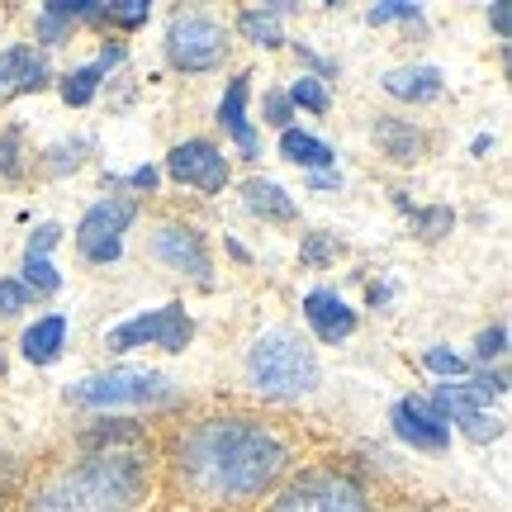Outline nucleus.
Here are the masks:
<instances>
[{
	"instance_id": "2",
	"label": "nucleus",
	"mask_w": 512,
	"mask_h": 512,
	"mask_svg": "<svg viewBox=\"0 0 512 512\" xmlns=\"http://www.w3.org/2000/svg\"><path fill=\"white\" fill-rule=\"evenodd\" d=\"M157 437L133 418H100L38 456L10 512H152Z\"/></svg>"
},
{
	"instance_id": "12",
	"label": "nucleus",
	"mask_w": 512,
	"mask_h": 512,
	"mask_svg": "<svg viewBox=\"0 0 512 512\" xmlns=\"http://www.w3.org/2000/svg\"><path fill=\"white\" fill-rule=\"evenodd\" d=\"M299 309H304V323L313 328V337H318L323 347H342L351 332H356V309H351L337 290H328V285H318V290L304 294Z\"/></svg>"
},
{
	"instance_id": "13",
	"label": "nucleus",
	"mask_w": 512,
	"mask_h": 512,
	"mask_svg": "<svg viewBox=\"0 0 512 512\" xmlns=\"http://www.w3.org/2000/svg\"><path fill=\"white\" fill-rule=\"evenodd\" d=\"M370 138H375L384 162H394V166H418L422 157H427V147H432L427 128L413 124V119H403V114H375Z\"/></svg>"
},
{
	"instance_id": "26",
	"label": "nucleus",
	"mask_w": 512,
	"mask_h": 512,
	"mask_svg": "<svg viewBox=\"0 0 512 512\" xmlns=\"http://www.w3.org/2000/svg\"><path fill=\"white\" fill-rule=\"evenodd\" d=\"M29 294H57L62 290V271H57L48 256H24V280H19Z\"/></svg>"
},
{
	"instance_id": "14",
	"label": "nucleus",
	"mask_w": 512,
	"mask_h": 512,
	"mask_svg": "<svg viewBox=\"0 0 512 512\" xmlns=\"http://www.w3.org/2000/svg\"><path fill=\"white\" fill-rule=\"evenodd\" d=\"M247 100H252V76L238 72L233 81H228L223 100H219V124H223V133L238 143L242 157L256 162V157H261V133H256L252 119H247Z\"/></svg>"
},
{
	"instance_id": "41",
	"label": "nucleus",
	"mask_w": 512,
	"mask_h": 512,
	"mask_svg": "<svg viewBox=\"0 0 512 512\" xmlns=\"http://www.w3.org/2000/svg\"><path fill=\"white\" fill-rule=\"evenodd\" d=\"M162 512H176V508H162Z\"/></svg>"
},
{
	"instance_id": "4",
	"label": "nucleus",
	"mask_w": 512,
	"mask_h": 512,
	"mask_svg": "<svg viewBox=\"0 0 512 512\" xmlns=\"http://www.w3.org/2000/svg\"><path fill=\"white\" fill-rule=\"evenodd\" d=\"M247 384H252L261 399H304L323 384V366H318V351L290 328H266L247 347Z\"/></svg>"
},
{
	"instance_id": "1",
	"label": "nucleus",
	"mask_w": 512,
	"mask_h": 512,
	"mask_svg": "<svg viewBox=\"0 0 512 512\" xmlns=\"http://www.w3.org/2000/svg\"><path fill=\"white\" fill-rule=\"evenodd\" d=\"M299 456V422L247 403H204L157 437V498L176 512H256L304 465Z\"/></svg>"
},
{
	"instance_id": "5",
	"label": "nucleus",
	"mask_w": 512,
	"mask_h": 512,
	"mask_svg": "<svg viewBox=\"0 0 512 512\" xmlns=\"http://www.w3.org/2000/svg\"><path fill=\"white\" fill-rule=\"evenodd\" d=\"M162 53L185 76L219 72L223 62L233 57V34H228V24H219L214 15H204V10H176L171 24H166Z\"/></svg>"
},
{
	"instance_id": "22",
	"label": "nucleus",
	"mask_w": 512,
	"mask_h": 512,
	"mask_svg": "<svg viewBox=\"0 0 512 512\" xmlns=\"http://www.w3.org/2000/svg\"><path fill=\"white\" fill-rule=\"evenodd\" d=\"M100 81H105V67H100V62H86V67H76V72L62 76V100H67L72 110H81V105L95 100Z\"/></svg>"
},
{
	"instance_id": "24",
	"label": "nucleus",
	"mask_w": 512,
	"mask_h": 512,
	"mask_svg": "<svg viewBox=\"0 0 512 512\" xmlns=\"http://www.w3.org/2000/svg\"><path fill=\"white\" fill-rule=\"evenodd\" d=\"M451 422H456L470 441H479V446H489V441H498L503 432H508V427H503V418H498V413H489V408H465V413H456Z\"/></svg>"
},
{
	"instance_id": "29",
	"label": "nucleus",
	"mask_w": 512,
	"mask_h": 512,
	"mask_svg": "<svg viewBox=\"0 0 512 512\" xmlns=\"http://www.w3.org/2000/svg\"><path fill=\"white\" fill-rule=\"evenodd\" d=\"M24 470H29V465L0 446V512L15 508V494H19V484H24Z\"/></svg>"
},
{
	"instance_id": "18",
	"label": "nucleus",
	"mask_w": 512,
	"mask_h": 512,
	"mask_svg": "<svg viewBox=\"0 0 512 512\" xmlns=\"http://www.w3.org/2000/svg\"><path fill=\"white\" fill-rule=\"evenodd\" d=\"M242 204H247V214L266 223H294L299 219V204L285 185L266 181V176H252V181H242Z\"/></svg>"
},
{
	"instance_id": "35",
	"label": "nucleus",
	"mask_w": 512,
	"mask_h": 512,
	"mask_svg": "<svg viewBox=\"0 0 512 512\" xmlns=\"http://www.w3.org/2000/svg\"><path fill=\"white\" fill-rule=\"evenodd\" d=\"M57 238H62V228H57V223H38V228H34V238H29V252H24V256H43Z\"/></svg>"
},
{
	"instance_id": "30",
	"label": "nucleus",
	"mask_w": 512,
	"mask_h": 512,
	"mask_svg": "<svg viewBox=\"0 0 512 512\" xmlns=\"http://www.w3.org/2000/svg\"><path fill=\"white\" fill-rule=\"evenodd\" d=\"M261 114H266V124H275L280 133H285V128H294V105H290V95H285V91H266Z\"/></svg>"
},
{
	"instance_id": "3",
	"label": "nucleus",
	"mask_w": 512,
	"mask_h": 512,
	"mask_svg": "<svg viewBox=\"0 0 512 512\" xmlns=\"http://www.w3.org/2000/svg\"><path fill=\"white\" fill-rule=\"evenodd\" d=\"M256 512H380V494L356 465L318 456L304 460Z\"/></svg>"
},
{
	"instance_id": "8",
	"label": "nucleus",
	"mask_w": 512,
	"mask_h": 512,
	"mask_svg": "<svg viewBox=\"0 0 512 512\" xmlns=\"http://www.w3.org/2000/svg\"><path fill=\"white\" fill-rule=\"evenodd\" d=\"M143 214V204L133 200V195H110V200L91 204L81 223H76V252L86 256L91 266H110L124 256V233L138 223Z\"/></svg>"
},
{
	"instance_id": "9",
	"label": "nucleus",
	"mask_w": 512,
	"mask_h": 512,
	"mask_svg": "<svg viewBox=\"0 0 512 512\" xmlns=\"http://www.w3.org/2000/svg\"><path fill=\"white\" fill-rule=\"evenodd\" d=\"M195 337V318L185 313V304H162L147 309L138 318H128L119 328H110L105 347L110 351H133V347H162V351H185Z\"/></svg>"
},
{
	"instance_id": "7",
	"label": "nucleus",
	"mask_w": 512,
	"mask_h": 512,
	"mask_svg": "<svg viewBox=\"0 0 512 512\" xmlns=\"http://www.w3.org/2000/svg\"><path fill=\"white\" fill-rule=\"evenodd\" d=\"M147 256L171 275H185L195 285H214V252H209V238H204L200 223L176 219V214L157 219L147 233Z\"/></svg>"
},
{
	"instance_id": "27",
	"label": "nucleus",
	"mask_w": 512,
	"mask_h": 512,
	"mask_svg": "<svg viewBox=\"0 0 512 512\" xmlns=\"http://www.w3.org/2000/svg\"><path fill=\"white\" fill-rule=\"evenodd\" d=\"M285 95H290L294 110H313V114H328L332 110V95H328V86H323L318 76H299Z\"/></svg>"
},
{
	"instance_id": "34",
	"label": "nucleus",
	"mask_w": 512,
	"mask_h": 512,
	"mask_svg": "<svg viewBox=\"0 0 512 512\" xmlns=\"http://www.w3.org/2000/svg\"><path fill=\"white\" fill-rule=\"evenodd\" d=\"M29 299H34V294L24 290L19 280H10V275L0 280V313H19V309H29Z\"/></svg>"
},
{
	"instance_id": "17",
	"label": "nucleus",
	"mask_w": 512,
	"mask_h": 512,
	"mask_svg": "<svg viewBox=\"0 0 512 512\" xmlns=\"http://www.w3.org/2000/svg\"><path fill=\"white\" fill-rule=\"evenodd\" d=\"M380 86H384V95H394V100L427 105V100H437V95L446 91V76H441V67L418 62V67H394V72H384Z\"/></svg>"
},
{
	"instance_id": "39",
	"label": "nucleus",
	"mask_w": 512,
	"mask_h": 512,
	"mask_svg": "<svg viewBox=\"0 0 512 512\" xmlns=\"http://www.w3.org/2000/svg\"><path fill=\"white\" fill-rule=\"evenodd\" d=\"M337 185H342V176H332V171H318V176H313V190H337Z\"/></svg>"
},
{
	"instance_id": "16",
	"label": "nucleus",
	"mask_w": 512,
	"mask_h": 512,
	"mask_svg": "<svg viewBox=\"0 0 512 512\" xmlns=\"http://www.w3.org/2000/svg\"><path fill=\"white\" fill-rule=\"evenodd\" d=\"M62 347H67V313H43L19 337V356L29 366H53L62 356Z\"/></svg>"
},
{
	"instance_id": "10",
	"label": "nucleus",
	"mask_w": 512,
	"mask_h": 512,
	"mask_svg": "<svg viewBox=\"0 0 512 512\" xmlns=\"http://www.w3.org/2000/svg\"><path fill=\"white\" fill-rule=\"evenodd\" d=\"M166 171L176 185H190L200 195H223V185L233 181V162L214 138H185L166 152Z\"/></svg>"
},
{
	"instance_id": "6",
	"label": "nucleus",
	"mask_w": 512,
	"mask_h": 512,
	"mask_svg": "<svg viewBox=\"0 0 512 512\" xmlns=\"http://www.w3.org/2000/svg\"><path fill=\"white\" fill-rule=\"evenodd\" d=\"M166 399H176V384L166 380L162 370L147 366L100 370V375H86L81 384L67 389V403H76V408H119V403L147 408V403H166Z\"/></svg>"
},
{
	"instance_id": "21",
	"label": "nucleus",
	"mask_w": 512,
	"mask_h": 512,
	"mask_svg": "<svg viewBox=\"0 0 512 512\" xmlns=\"http://www.w3.org/2000/svg\"><path fill=\"white\" fill-rule=\"evenodd\" d=\"M29 171V143H24V128L5 124L0 128V181H24Z\"/></svg>"
},
{
	"instance_id": "31",
	"label": "nucleus",
	"mask_w": 512,
	"mask_h": 512,
	"mask_svg": "<svg viewBox=\"0 0 512 512\" xmlns=\"http://www.w3.org/2000/svg\"><path fill=\"white\" fill-rule=\"evenodd\" d=\"M503 351H508V328H503V323H494V328H484L475 337V356L484 361V366H489V361H498Z\"/></svg>"
},
{
	"instance_id": "37",
	"label": "nucleus",
	"mask_w": 512,
	"mask_h": 512,
	"mask_svg": "<svg viewBox=\"0 0 512 512\" xmlns=\"http://www.w3.org/2000/svg\"><path fill=\"white\" fill-rule=\"evenodd\" d=\"M489 19H494V34L508 38V0H494V5H489Z\"/></svg>"
},
{
	"instance_id": "38",
	"label": "nucleus",
	"mask_w": 512,
	"mask_h": 512,
	"mask_svg": "<svg viewBox=\"0 0 512 512\" xmlns=\"http://www.w3.org/2000/svg\"><path fill=\"white\" fill-rule=\"evenodd\" d=\"M133 185H138V190H157V171H152V166H138V171H133Z\"/></svg>"
},
{
	"instance_id": "28",
	"label": "nucleus",
	"mask_w": 512,
	"mask_h": 512,
	"mask_svg": "<svg viewBox=\"0 0 512 512\" xmlns=\"http://www.w3.org/2000/svg\"><path fill=\"white\" fill-rule=\"evenodd\" d=\"M413 228H418L422 242H441L451 228H456V214L446 204H432V209H413Z\"/></svg>"
},
{
	"instance_id": "36",
	"label": "nucleus",
	"mask_w": 512,
	"mask_h": 512,
	"mask_svg": "<svg viewBox=\"0 0 512 512\" xmlns=\"http://www.w3.org/2000/svg\"><path fill=\"white\" fill-rule=\"evenodd\" d=\"M294 53H299V57H304V62L313 67V72H318V81H323V76H332V62H323V57L313 53L309 43H294Z\"/></svg>"
},
{
	"instance_id": "32",
	"label": "nucleus",
	"mask_w": 512,
	"mask_h": 512,
	"mask_svg": "<svg viewBox=\"0 0 512 512\" xmlns=\"http://www.w3.org/2000/svg\"><path fill=\"white\" fill-rule=\"evenodd\" d=\"M422 361H427V370H437V375H465V356L460 351H446V347H427L422 351Z\"/></svg>"
},
{
	"instance_id": "15",
	"label": "nucleus",
	"mask_w": 512,
	"mask_h": 512,
	"mask_svg": "<svg viewBox=\"0 0 512 512\" xmlns=\"http://www.w3.org/2000/svg\"><path fill=\"white\" fill-rule=\"evenodd\" d=\"M48 86V62L29 43H10L0 53V95H34Z\"/></svg>"
},
{
	"instance_id": "11",
	"label": "nucleus",
	"mask_w": 512,
	"mask_h": 512,
	"mask_svg": "<svg viewBox=\"0 0 512 512\" xmlns=\"http://www.w3.org/2000/svg\"><path fill=\"white\" fill-rule=\"evenodd\" d=\"M389 422H394V437L408 441L413 451H427V456H441L451 446V422L441 418L422 394H403L394 408H389Z\"/></svg>"
},
{
	"instance_id": "25",
	"label": "nucleus",
	"mask_w": 512,
	"mask_h": 512,
	"mask_svg": "<svg viewBox=\"0 0 512 512\" xmlns=\"http://www.w3.org/2000/svg\"><path fill=\"white\" fill-rule=\"evenodd\" d=\"M147 15H152V5L147 0H114V5H100L95 0V24H114V29H138V24H147Z\"/></svg>"
},
{
	"instance_id": "20",
	"label": "nucleus",
	"mask_w": 512,
	"mask_h": 512,
	"mask_svg": "<svg viewBox=\"0 0 512 512\" xmlns=\"http://www.w3.org/2000/svg\"><path fill=\"white\" fill-rule=\"evenodd\" d=\"M280 157L294 166H309V171H323V166L337 162V152H332L323 138L304 133V128H285V133H280Z\"/></svg>"
},
{
	"instance_id": "33",
	"label": "nucleus",
	"mask_w": 512,
	"mask_h": 512,
	"mask_svg": "<svg viewBox=\"0 0 512 512\" xmlns=\"http://www.w3.org/2000/svg\"><path fill=\"white\" fill-rule=\"evenodd\" d=\"M394 19H418V5L413 0H384L370 10V24H394Z\"/></svg>"
},
{
	"instance_id": "40",
	"label": "nucleus",
	"mask_w": 512,
	"mask_h": 512,
	"mask_svg": "<svg viewBox=\"0 0 512 512\" xmlns=\"http://www.w3.org/2000/svg\"><path fill=\"white\" fill-rule=\"evenodd\" d=\"M399 512H437V508H422V503H408V508H399Z\"/></svg>"
},
{
	"instance_id": "19",
	"label": "nucleus",
	"mask_w": 512,
	"mask_h": 512,
	"mask_svg": "<svg viewBox=\"0 0 512 512\" xmlns=\"http://www.w3.org/2000/svg\"><path fill=\"white\" fill-rule=\"evenodd\" d=\"M294 5L290 0H275V5H247L238 15V34L247 38V43H256V48H280L285 43V34H280V19L290 15Z\"/></svg>"
},
{
	"instance_id": "23",
	"label": "nucleus",
	"mask_w": 512,
	"mask_h": 512,
	"mask_svg": "<svg viewBox=\"0 0 512 512\" xmlns=\"http://www.w3.org/2000/svg\"><path fill=\"white\" fill-rule=\"evenodd\" d=\"M347 252V242L337 238V233H304V242H299V261L309 266V271H323V266H332L337 256Z\"/></svg>"
}]
</instances>
